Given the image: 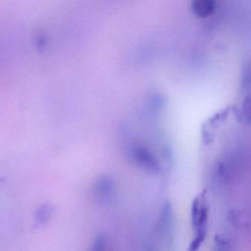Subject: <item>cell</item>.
<instances>
[{"label":"cell","mask_w":251,"mask_h":251,"mask_svg":"<svg viewBox=\"0 0 251 251\" xmlns=\"http://www.w3.org/2000/svg\"><path fill=\"white\" fill-rule=\"evenodd\" d=\"M106 247V237L104 234H99L94 239L89 251H105Z\"/></svg>","instance_id":"5"},{"label":"cell","mask_w":251,"mask_h":251,"mask_svg":"<svg viewBox=\"0 0 251 251\" xmlns=\"http://www.w3.org/2000/svg\"><path fill=\"white\" fill-rule=\"evenodd\" d=\"M206 237V233H196L195 237L189 244L188 251H198Z\"/></svg>","instance_id":"6"},{"label":"cell","mask_w":251,"mask_h":251,"mask_svg":"<svg viewBox=\"0 0 251 251\" xmlns=\"http://www.w3.org/2000/svg\"><path fill=\"white\" fill-rule=\"evenodd\" d=\"M133 158L136 164L152 173H158L160 171V166L155 157L144 149H136L133 152Z\"/></svg>","instance_id":"2"},{"label":"cell","mask_w":251,"mask_h":251,"mask_svg":"<svg viewBox=\"0 0 251 251\" xmlns=\"http://www.w3.org/2000/svg\"><path fill=\"white\" fill-rule=\"evenodd\" d=\"M55 207L50 203L42 204L36 210L34 217L35 227L45 226L52 218Z\"/></svg>","instance_id":"4"},{"label":"cell","mask_w":251,"mask_h":251,"mask_svg":"<svg viewBox=\"0 0 251 251\" xmlns=\"http://www.w3.org/2000/svg\"><path fill=\"white\" fill-rule=\"evenodd\" d=\"M48 44V39L46 36L43 33H39L35 38V45L39 50H43Z\"/></svg>","instance_id":"7"},{"label":"cell","mask_w":251,"mask_h":251,"mask_svg":"<svg viewBox=\"0 0 251 251\" xmlns=\"http://www.w3.org/2000/svg\"><path fill=\"white\" fill-rule=\"evenodd\" d=\"M192 11L201 18L209 17L215 11L216 3L211 0H199L192 2Z\"/></svg>","instance_id":"3"},{"label":"cell","mask_w":251,"mask_h":251,"mask_svg":"<svg viewBox=\"0 0 251 251\" xmlns=\"http://www.w3.org/2000/svg\"><path fill=\"white\" fill-rule=\"evenodd\" d=\"M115 184L109 177H100L92 187V195L94 198L101 203L109 202L114 195Z\"/></svg>","instance_id":"1"}]
</instances>
